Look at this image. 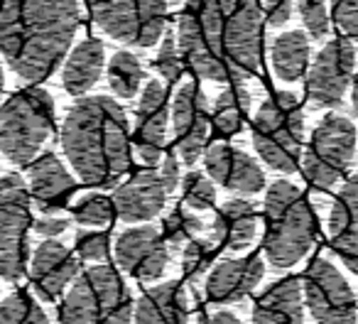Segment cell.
<instances>
[{"label":"cell","mask_w":358,"mask_h":324,"mask_svg":"<svg viewBox=\"0 0 358 324\" xmlns=\"http://www.w3.org/2000/svg\"><path fill=\"white\" fill-rule=\"evenodd\" d=\"M250 111V91L245 86L236 84L221 91L214 101V111H211V123L216 130L224 135H236L243 125L245 115Z\"/></svg>","instance_id":"cell-27"},{"label":"cell","mask_w":358,"mask_h":324,"mask_svg":"<svg viewBox=\"0 0 358 324\" xmlns=\"http://www.w3.org/2000/svg\"><path fill=\"white\" fill-rule=\"evenodd\" d=\"M174 35L182 59L201 79L226 84L258 74L263 42L258 0H187Z\"/></svg>","instance_id":"cell-1"},{"label":"cell","mask_w":358,"mask_h":324,"mask_svg":"<svg viewBox=\"0 0 358 324\" xmlns=\"http://www.w3.org/2000/svg\"><path fill=\"white\" fill-rule=\"evenodd\" d=\"M201 229H204V221H201L196 214L185 211L182 206H179V209H174L172 214L164 219L159 234H162V239L167 241L169 248H179V246H187L194 239H199Z\"/></svg>","instance_id":"cell-30"},{"label":"cell","mask_w":358,"mask_h":324,"mask_svg":"<svg viewBox=\"0 0 358 324\" xmlns=\"http://www.w3.org/2000/svg\"><path fill=\"white\" fill-rule=\"evenodd\" d=\"M182 187H185L187 206H192V209L206 211V209H211V206L216 204L214 182H211L206 175H201V172H187Z\"/></svg>","instance_id":"cell-32"},{"label":"cell","mask_w":358,"mask_h":324,"mask_svg":"<svg viewBox=\"0 0 358 324\" xmlns=\"http://www.w3.org/2000/svg\"><path fill=\"white\" fill-rule=\"evenodd\" d=\"M346 37L358 42V0H331V15Z\"/></svg>","instance_id":"cell-37"},{"label":"cell","mask_w":358,"mask_h":324,"mask_svg":"<svg viewBox=\"0 0 358 324\" xmlns=\"http://www.w3.org/2000/svg\"><path fill=\"white\" fill-rule=\"evenodd\" d=\"M294 10V0H265V15L270 27H282L289 22Z\"/></svg>","instance_id":"cell-38"},{"label":"cell","mask_w":358,"mask_h":324,"mask_svg":"<svg viewBox=\"0 0 358 324\" xmlns=\"http://www.w3.org/2000/svg\"><path fill=\"white\" fill-rule=\"evenodd\" d=\"M32 229H35L40 236H45V239H57V236H62L64 231H69V219L55 216V214H45L42 219H37L35 224H32Z\"/></svg>","instance_id":"cell-39"},{"label":"cell","mask_w":358,"mask_h":324,"mask_svg":"<svg viewBox=\"0 0 358 324\" xmlns=\"http://www.w3.org/2000/svg\"><path fill=\"white\" fill-rule=\"evenodd\" d=\"M265 258L275 268H292L307 255L317 236V216L292 182L278 180L265 192Z\"/></svg>","instance_id":"cell-4"},{"label":"cell","mask_w":358,"mask_h":324,"mask_svg":"<svg viewBox=\"0 0 358 324\" xmlns=\"http://www.w3.org/2000/svg\"><path fill=\"white\" fill-rule=\"evenodd\" d=\"M167 123H169V94L159 79L145 84L135 108V133L133 148L135 157L145 167H155L162 162L164 145H167Z\"/></svg>","instance_id":"cell-14"},{"label":"cell","mask_w":358,"mask_h":324,"mask_svg":"<svg viewBox=\"0 0 358 324\" xmlns=\"http://www.w3.org/2000/svg\"><path fill=\"white\" fill-rule=\"evenodd\" d=\"M106 64V50L101 40H89L79 42L74 50L69 52L64 66H62V84L71 96H81L89 89H94V84L101 79V71Z\"/></svg>","instance_id":"cell-25"},{"label":"cell","mask_w":358,"mask_h":324,"mask_svg":"<svg viewBox=\"0 0 358 324\" xmlns=\"http://www.w3.org/2000/svg\"><path fill=\"white\" fill-rule=\"evenodd\" d=\"M356 155V125L346 115L329 113L314 128L304 153V175L319 190H329L348 170Z\"/></svg>","instance_id":"cell-10"},{"label":"cell","mask_w":358,"mask_h":324,"mask_svg":"<svg viewBox=\"0 0 358 324\" xmlns=\"http://www.w3.org/2000/svg\"><path fill=\"white\" fill-rule=\"evenodd\" d=\"M174 135H177V153L185 165H194L204 155V145L211 135V118L206 94L196 81H185L179 86L169 106Z\"/></svg>","instance_id":"cell-15"},{"label":"cell","mask_w":358,"mask_h":324,"mask_svg":"<svg viewBox=\"0 0 358 324\" xmlns=\"http://www.w3.org/2000/svg\"><path fill=\"white\" fill-rule=\"evenodd\" d=\"M187 290L177 280L155 285L140 295L133 309L135 324H187Z\"/></svg>","instance_id":"cell-23"},{"label":"cell","mask_w":358,"mask_h":324,"mask_svg":"<svg viewBox=\"0 0 358 324\" xmlns=\"http://www.w3.org/2000/svg\"><path fill=\"white\" fill-rule=\"evenodd\" d=\"M304 302L317 324H356L358 304L351 285L327 258H317L307 268Z\"/></svg>","instance_id":"cell-12"},{"label":"cell","mask_w":358,"mask_h":324,"mask_svg":"<svg viewBox=\"0 0 358 324\" xmlns=\"http://www.w3.org/2000/svg\"><path fill=\"white\" fill-rule=\"evenodd\" d=\"M27 185H30L27 187L30 202L42 214H55L64 209L76 192V180L55 153H45L32 160L27 170Z\"/></svg>","instance_id":"cell-19"},{"label":"cell","mask_w":358,"mask_h":324,"mask_svg":"<svg viewBox=\"0 0 358 324\" xmlns=\"http://www.w3.org/2000/svg\"><path fill=\"white\" fill-rule=\"evenodd\" d=\"M30 192L17 172L0 177V278L17 283L30 260Z\"/></svg>","instance_id":"cell-8"},{"label":"cell","mask_w":358,"mask_h":324,"mask_svg":"<svg viewBox=\"0 0 358 324\" xmlns=\"http://www.w3.org/2000/svg\"><path fill=\"white\" fill-rule=\"evenodd\" d=\"M304 115L297 96L289 91L270 96L253 123V145L263 162L278 172H294L302 160Z\"/></svg>","instance_id":"cell-7"},{"label":"cell","mask_w":358,"mask_h":324,"mask_svg":"<svg viewBox=\"0 0 358 324\" xmlns=\"http://www.w3.org/2000/svg\"><path fill=\"white\" fill-rule=\"evenodd\" d=\"M255 234H258L255 206L245 199H231L216 211L209 241L214 244V248L243 251L253 244Z\"/></svg>","instance_id":"cell-22"},{"label":"cell","mask_w":358,"mask_h":324,"mask_svg":"<svg viewBox=\"0 0 358 324\" xmlns=\"http://www.w3.org/2000/svg\"><path fill=\"white\" fill-rule=\"evenodd\" d=\"M211 324H241V319L229 309H221V312L211 314Z\"/></svg>","instance_id":"cell-40"},{"label":"cell","mask_w":358,"mask_h":324,"mask_svg":"<svg viewBox=\"0 0 358 324\" xmlns=\"http://www.w3.org/2000/svg\"><path fill=\"white\" fill-rule=\"evenodd\" d=\"M55 130V101L40 86L22 89L0 106V153L30 165Z\"/></svg>","instance_id":"cell-5"},{"label":"cell","mask_w":358,"mask_h":324,"mask_svg":"<svg viewBox=\"0 0 358 324\" xmlns=\"http://www.w3.org/2000/svg\"><path fill=\"white\" fill-rule=\"evenodd\" d=\"M179 180V160L174 155H164L157 170L145 167L135 172L125 185H120L113 195L115 216L128 224L150 221L164 209L167 197L177 190Z\"/></svg>","instance_id":"cell-11"},{"label":"cell","mask_w":358,"mask_h":324,"mask_svg":"<svg viewBox=\"0 0 358 324\" xmlns=\"http://www.w3.org/2000/svg\"><path fill=\"white\" fill-rule=\"evenodd\" d=\"M214 244L209 239H194L192 244L185 246V258H182V268H185L187 278L192 283H199L204 273L209 270L211 255H214Z\"/></svg>","instance_id":"cell-33"},{"label":"cell","mask_w":358,"mask_h":324,"mask_svg":"<svg viewBox=\"0 0 358 324\" xmlns=\"http://www.w3.org/2000/svg\"><path fill=\"white\" fill-rule=\"evenodd\" d=\"M94 22L113 40L152 47L162 37L169 0H84Z\"/></svg>","instance_id":"cell-9"},{"label":"cell","mask_w":358,"mask_h":324,"mask_svg":"<svg viewBox=\"0 0 358 324\" xmlns=\"http://www.w3.org/2000/svg\"><path fill=\"white\" fill-rule=\"evenodd\" d=\"M30 278L45 302H57L71 280L79 278V258L64 244L47 239L32 253Z\"/></svg>","instance_id":"cell-18"},{"label":"cell","mask_w":358,"mask_h":324,"mask_svg":"<svg viewBox=\"0 0 358 324\" xmlns=\"http://www.w3.org/2000/svg\"><path fill=\"white\" fill-rule=\"evenodd\" d=\"M309 55H312V45H309L307 32H282L280 37H275L273 47H270V62H273L275 76L282 81L302 79L309 64Z\"/></svg>","instance_id":"cell-26"},{"label":"cell","mask_w":358,"mask_h":324,"mask_svg":"<svg viewBox=\"0 0 358 324\" xmlns=\"http://www.w3.org/2000/svg\"><path fill=\"white\" fill-rule=\"evenodd\" d=\"M143 64L130 52H115L108 62V84L120 99H133L143 86Z\"/></svg>","instance_id":"cell-28"},{"label":"cell","mask_w":358,"mask_h":324,"mask_svg":"<svg viewBox=\"0 0 358 324\" xmlns=\"http://www.w3.org/2000/svg\"><path fill=\"white\" fill-rule=\"evenodd\" d=\"M263 258L243 255V258H224L211 268L206 280V293L214 302H241L263 280Z\"/></svg>","instance_id":"cell-20"},{"label":"cell","mask_w":358,"mask_h":324,"mask_svg":"<svg viewBox=\"0 0 358 324\" xmlns=\"http://www.w3.org/2000/svg\"><path fill=\"white\" fill-rule=\"evenodd\" d=\"M133 297L110 265H94L74 280L59 307L62 324H130Z\"/></svg>","instance_id":"cell-6"},{"label":"cell","mask_w":358,"mask_h":324,"mask_svg":"<svg viewBox=\"0 0 358 324\" xmlns=\"http://www.w3.org/2000/svg\"><path fill=\"white\" fill-rule=\"evenodd\" d=\"M329 239L343 265L358 275V175L341 187L329 214Z\"/></svg>","instance_id":"cell-21"},{"label":"cell","mask_w":358,"mask_h":324,"mask_svg":"<svg viewBox=\"0 0 358 324\" xmlns=\"http://www.w3.org/2000/svg\"><path fill=\"white\" fill-rule=\"evenodd\" d=\"M356 74V47L338 37L324 45L307 74V99L314 108H336Z\"/></svg>","instance_id":"cell-13"},{"label":"cell","mask_w":358,"mask_h":324,"mask_svg":"<svg viewBox=\"0 0 358 324\" xmlns=\"http://www.w3.org/2000/svg\"><path fill=\"white\" fill-rule=\"evenodd\" d=\"M110 239L106 231H79L76 234V255L81 260H103L108 255Z\"/></svg>","instance_id":"cell-36"},{"label":"cell","mask_w":358,"mask_h":324,"mask_svg":"<svg viewBox=\"0 0 358 324\" xmlns=\"http://www.w3.org/2000/svg\"><path fill=\"white\" fill-rule=\"evenodd\" d=\"M351 104H353V111L358 113V74H353V81H351Z\"/></svg>","instance_id":"cell-41"},{"label":"cell","mask_w":358,"mask_h":324,"mask_svg":"<svg viewBox=\"0 0 358 324\" xmlns=\"http://www.w3.org/2000/svg\"><path fill=\"white\" fill-rule=\"evenodd\" d=\"M253 324H304L302 288L297 278L270 285L253 307Z\"/></svg>","instance_id":"cell-24"},{"label":"cell","mask_w":358,"mask_h":324,"mask_svg":"<svg viewBox=\"0 0 358 324\" xmlns=\"http://www.w3.org/2000/svg\"><path fill=\"white\" fill-rule=\"evenodd\" d=\"M62 148L79 180L113 187L130 167V125L123 106L108 96H86L66 111Z\"/></svg>","instance_id":"cell-3"},{"label":"cell","mask_w":358,"mask_h":324,"mask_svg":"<svg viewBox=\"0 0 358 324\" xmlns=\"http://www.w3.org/2000/svg\"><path fill=\"white\" fill-rule=\"evenodd\" d=\"M204 167L209 177L236 195H258L265 187V172L258 160L229 143H214L204 150Z\"/></svg>","instance_id":"cell-17"},{"label":"cell","mask_w":358,"mask_h":324,"mask_svg":"<svg viewBox=\"0 0 358 324\" xmlns=\"http://www.w3.org/2000/svg\"><path fill=\"white\" fill-rule=\"evenodd\" d=\"M162 42H159V50H157V59H155V64H157V71L164 76V81H177L179 76H182V52H179L177 47V35H174L172 30H167L164 27L162 32Z\"/></svg>","instance_id":"cell-34"},{"label":"cell","mask_w":358,"mask_h":324,"mask_svg":"<svg viewBox=\"0 0 358 324\" xmlns=\"http://www.w3.org/2000/svg\"><path fill=\"white\" fill-rule=\"evenodd\" d=\"M76 0H0V52L25 81H42L62 64L79 30Z\"/></svg>","instance_id":"cell-2"},{"label":"cell","mask_w":358,"mask_h":324,"mask_svg":"<svg viewBox=\"0 0 358 324\" xmlns=\"http://www.w3.org/2000/svg\"><path fill=\"white\" fill-rule=\"evenodd\" d=\"M115 263L133 278L152 283L169 263V246L155 226H135L115 241Z\"/></svg>","instance_id":"cell-16"},{"label":"cell","mask_w":358,"mask_h":324,"mask_svg":"<svg viewBox=\"0 0 358 324\" xmlns=\"http://www.w3.org/2000/svg\"><path fill=\"white\" fill-rule=\"evenodd\" d=\"M71 216L81 226H94V229L108 226L115 219L113 199L106 195H86L71 206Z\"/></svg>","instance_id":"cell-31"},{"label":"cell","mask_w":358,"mask_h":324,"mask_svg":"<svg viewBox=\"0 0 358 324\" xmlns=\"http://www.w3.org/2000/svg\"><path fill=\"white\" fill-rule=\"evenodd\" d=\"M299 15H302V25L312 40H322L329 35L331 27V17L327 13V3L324 0H297Z\"/></svg>","instance_id":"cell-35"},{"label":"cell","mask_w":358,"mask_h":324,"mask_svg":"<svg viewBox=\"0 0 358 324\" xmlns=\"http://www.w3.org/2000/svg\"><path fill=\"white\" fill-rule=\"evenodd\" d=\"M174 3H182V0H174Z\"/></svg>","instance_id":"cell-43"},{"label":"cell","mask_w":358,"mask_h":324,"mask_svg":"<svg viewBox=\"0 0 358 324\" xmlns=\"http://www.w3.org/2000/svg\"><path fill=\"white\" fill-rule=\"evenodd\" d=\"M0 324H50V319L30 293L15 290L0 302Z\"/></svg>","instance_id":"cell-29"},{"label":"cell","mask_w":358,"mask_h":324,"mask_svg":"<svg viewBox=\"0 0 358 324\" xmlns=\"http://www.w3.org/2000/svg\"><path fill=\"white\" fill-rule=\"evenodd\" d=\"M0 96H3V71H0Z\"/></svg>","instance_id":"cell-42"}]
</instances>
